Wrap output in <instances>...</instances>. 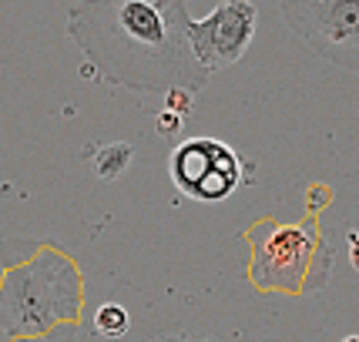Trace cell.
I'll return each instance as SVG.
<instances>
[{
  "instance_id": "6da1fadb",
  "label": "cell",
  "mask_w": 359,
  "mask_h": 342,
  "mask_svg": "<svg viewBox=\"0 0 359 342\" xmlns=\"http://www.w3.org/2000/svg\"><path fill=\"white\" fill-rule=\"evenodd\" d=\"M191 20L185 0H81L67 11V34L114 88L198 94L212 74L195 61Z\"/></svg>"
},
{
  "instance_id": "7a4b0ae2",
  "label": "cell",
  "mask_w": 359,
  "mask_h": 342,
  "mask_svg": "<svg viewBox=\"0 0 359 342\" xmlns=\"http://www.w3.org/2000/svg\"><path fill=\"white\" fill-rule=\"evenodd\" d=\"M84 309V282L71 255L41 245L31 262L14 265L0 282V342L50 336L78 326Z\"/></svg>"
},
{
  "instance_id": "3957f363",
  "label": "cell",
  "mask_w": 359,
  "mask_h": 342,
  "mask_svg": "<svg viewBox=\"0 0 359 342\" xmlns=\"http://www.w3.org/2000/svg\"><path fill=\"white\" fill-rule=\"evenodd\" d=\"M242 238L249 242V282L262 296H302L329 282L332 249L319 232V212L306 221L259 218Z\"/></svg>"
},
{
  "instance_id": "277c9868",
  "label": "cell",
  "mask_w": 359,
  "mask_h": 342,
  "mask_svg": "<svg viewBox=\"0 0 359 342\" xmlns=\"http://www.w3.org/2000/svg\"><path fill=\"white\" fill-rule=\"evenodd\" d=\"M279 7L313 54L359 71V0H279Z\"/></svg>"
},
{
  "instance_id": "5b68a950",
  "label": "cell",
  "mask_w": 359,
  "mask_h": 342,
  "mask_svg": "<svg viewBox=\"0 0 359 342\" xmlns=\"http://www.w3.org/2000/svg\"><path fill=\"white\" fill-rule=\"evenodd\" d=\"M242 158L219 138H185L168 155L175 188L191 202H225L242 185Z\"/></svg>"
},
{
  "instance_id": "8992f818",
  "label": "cell",
  "mask_w": 359,
  "mask_h": 342,
  "mask_svg": "<svg viewBox=\"0 0 359 342\" xmlns=\"http://www.w3.org/2000/svg\"><path fill=\"white\" fill-rule=\"evenodd\" d=\"M259 31V7L252 0H222L205 17L191 20V50L208 74H219L245 57Z\"/></svg>"
},
{
  "instance_id": "52a82bcc",
  "label": "cell",
  "mask_w": 359,
  "mask_h": 342,
  "mask_svg": "<svg viewBox=\"0 0 359 342\" xmlns=\"http://www.w3.org/2000/svg\"><path fill=\"white\" fill-rule=\"evenodd\" d=\"M131 155H135V148L125 144V141H114V144H101V148H94L91 158H94V175L97 178H118L121 171L131 165Z\"/></svg>"
},
{
  "instance_id": "ba28073f",
  "label": "cell",
  "mask_w": 359,
  "mask_h": 342,
  "mask_svg": "<svg viewBox=\"0 0 359 342\" xmlns=\"http://www.w3.org/2000/svg\"><path fill=\"white\" fill-rule=\"evenodd\" d=\"M128 329H131V315H128L125 306L104 302L101 309L94 312V332L101 339H121V336H128Z\"/></svg>"
},
{
  "instance_id": "9c48e42d",
  "label": "cell",
  "mask_w": 359,
  "mask_h": 342,
  "mask_svg": "<svg viewBox=\"0 0 359 342\" xmlns=\"http://www.w3.org/2000/svg\"><path fill=\"white\" fill-rule=\"evenodd\" d=\"M165 108L175 111V114H182L188 121V114H191V104H195V91H188V88H175V91H168L165 97Z\"/></svg>"
},
{
  "instance_id": "30bf717a",
  "label": "cell",
  "mask_w": 359,
  "mask_h": 342,
  "mask_svg": "<svg viewBox=\"0 0 359 342\" xmlns=\"http://www.w3.org/2000/svg\"><path fill=\"white\" fill-rule=\"evenodd\" d=\"M158 131L161 135H182V128H185V118L182 114H175V111H168V108H161L158 111Z\"/></svg>"
},
{
  "instance_id": "8fae6325",
  "label": "cell",
  "mask_w": 359,
  "mask_h": 342,
  "mask_svg": "<svg viewBox=\"0 0 359 342\" xmlns=\"http://www.w3.org/2000/svg\"><path fill=\"white\" fill-rule=\"evenodd\" d=\"M346 242H349V265L359 272V228H356V232H349V238H346Z\"/></svg>"
},
{
  "instance_id": "7c38bea8",
  "label": "cell",
  "mask_w": 359,
  "mask_h": 342,
  "mask_svg": "<svg viewBox=\"0 0 359 342\" xmlns=\"http://www.w3.org/2000/svg\"><path fill=\"white\" fill-rule=\"evenodd\" d=\"M343 342H359V336H346V339Z\"/></svg>"
}]
</instances>
